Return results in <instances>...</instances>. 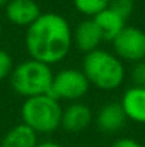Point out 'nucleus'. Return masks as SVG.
<instances>
[{"mask_svg":"<svg viewBox=\"0 0 145 147\" xmlns=\"http://www.w3.org/2000/svg\"><path fill=\"white\" fill-rule=\"evenodd\" d=\"M93 121V111L84 103H73L61 113V127L70 133L86 130Z\"/></svg>","mask_w":145,"mask_h":147,"instance_id":"9","label":"nucleus"},{"mask_svg":"<svg viewBox=\"0 0 145 147\" xmlns=\"http://www.w3.org/2000/svg\"><path fill=\"white\" fill-rule=\"evenodd\" d=\"M83 73L88 79L90 84L101 90L118 89L125 79V69L121 59L101 49L86 54Z\"/></svg>","mask_w":145,"mask_h":147,"instance_id":"2","label":"nucleus"},{"mask_svg":"<svg viewBox=\"0 0 145 147\" xmlns=\"http://www.w3.org/2000/svg\"><path fill=\"white\" fill-rule=\"evenodd\" d=\"M127 120H128V117H127L121 103L110 101L104 107H101L100 111L97 113L96 124L100 131H102L105 134H114L125 126Z\"/></svg>","mask_w":145,"mask_h":147,"instance_id":"8","label":"nucleus"},{"mask_svg":"<svg viewBox=\"0 0 145 147\" xmlns=\"http://www.w3.org/2000/svg\"><path fill=\"white\" fill-rule=\"evenodd\" d=\"M9 1H10V0H0V9H1V7H6Z\"/></svg>","mask_w":145,"mask_h":147,"instance_id":"20","label":"nucleus"},{"mask_svg":"<svg viewBox=\"0 0 145 147\" xmlns=\"http://www.w3.org/2000/svg\"><path fill=\"white\" fill-rule=\"evenodd\" d=\"M112 45L115 56L121 60L132 63L145 60V32L138 27L125 26L112 40Z\"/></svg>","mask_w":145,"mask_h":147,"instance_id":"6","label":"nucleus"},{"mask_svg":"<svg viewBox=\"0 0 145 147\" xmlns=\"http://www.w3.org/2000/svg\"><path fill=\"white\" fill-rule=\"evenodd\" d=\"M127 117L135 123H145V87H130L121 100Z\"/></svg>","mask_w":145,"mask_h":147,"instance_id":"11","label":"nucleus"},{"mask_svg":"<svg viewBox=\"0 0 145 147\" xmlns=\"http://www.w3.org/2000/svg\"><path fill=\"white\" fill-rule=\"evenodd\" d=\"M37 144V133L24 123L11 127L1 140V147H36Z\"/></svg>","mask_w":145,"mask_h":147,"instance_id":"13","label":"nucleus"},{"mask_svg":"<svg viewBox=\"0 0 145 147\" xmlns=\"http://www.w3.org/2000/svg\"><path fill=\"white\" fill-rule=\"evenodd\" d=\"M101 42H102V34L93 19L83 20L73 32V43L80 51L86 54L98 49Z\"/></svg>","mask_w":145,"mask_h":147,"instance_id":"10","label":"nucleus"},{"mask_svg":"<svg viewBox=\"0 0 145 147\" xmlns=\"http://www.w3.org/2000/svg\"><path fill=\"white\" fill-rule=\"evenodd\" d=\"M131 80L134 86L145 87V60L134 63V67L131 70Z\"/></svg>","mask_w":145,"mask_h":147,"instance_id":"16","label":"nucleus"},{"mask_svg":"<svg viewBox=\"0 0 145 147\" xmlns=\"http://www.w3.org/2000/svg\"><path fill=\"white\" fill-rule=\"evenodd\" d=\"M53 77L54 74L48 64L30 59L13 69L10 74V84L19 96L30 98L48 94Z\"/></svg>","mask_w":145,"mask_h":147,"instance_id":"3","label":"nucleus"},{"mask_svg":"<svg viewBox=\"0 0 145 147\" xmlns=\"http://www.w3.org/2000/svg\"><path fill=\"white\" fill-rule=\"evenodd\" d=\"M108 7L127 20L134 11V0H111Z\"/></svg>","mask_w":145,"mask_h":147,"instance_id":"15","label":"nucleus"},{"mask_svg":"<svg viewBox=\"0 0 145 147\" xmlns=\"http://www.w3.org/2000/svg\"><path fill=\"white\" fill-rule=\"evenodd\" d=\"M111 147H142L138 142H135L134 139H130V137H122V139H118L115 140Z\"/></svg>","mask_w":145,"mask_h":147,"instance_id":"18","label":"nucleus"},{"mask_svg":"<svg viewBox=\"0 0 145 147\" xmlns=\"http://www.w3.org/2000/svg\"><path fill=\"white\" fill-rule=\"evenodd\" d=\"M63 109L60 101L50 94L26 98L21 106L23 123L39 133H53L61 127Z\"/></svg>","mask_w":145,"mask_h":147,"instance_id":"4","label":"nucleus"},{"mask_svg":"<svg viewBox=\"0 0 145 147\" xmlns=\"http://www.w3.org/2000/svg\"><path fill=\"white\" fill-rule=\"evenodd\" d=\"M36 147H63V146H60L55 142H43V143H39Z\"/></svg>","mask_w":145,"mask_h":147,"instance_id":"19","label":"nucleus"},{"mask_svg":"<svg viewBox=\"0 0 145 147\" xmlns=\"http://www.w3.org/2000/svg\"><path fill=\"white\" fill-rule=\"evenodd\" d=\"M0 37H1V22H0Z\"/></svg>","mask_w":145,"mask_h":147,"instance_id":"21","label":"nucleus"},{"mask_svg":"<svg viewBox=\"0 0 145 147\" xmlns=\"http://www.w3.org/2000/svg\"><path fill=\"white\" fill-rule=\"evenodd\" d=\"M13 60H11V56L4 51V50L0 49V82L4 80L6 77H9L13 71Z\"/></svg>","mask_w":145,"mask_h":147,"instance_id":"17","label":"nucleus"},{"mask_svg":"<svg viewBox=\"0 0 145 147\" xmlns=\"http://www.w3.org/2000/svg\"><path fill=\"white\" fill-rule=\"evenodd\" d=\"M96 24L98 26L101 34H102V40L105 42H112L125 27L127 20L122 19L118 13H115L112 9L107 7L105 10H102L101 13H98L97 16L91 17Z\"/></svg>","mask_w":145,"mask_h":147,"instance_id":"12","label":"nucleus"},{"mask_svg":"<svg viewBox=\"0 0 145 147\" xmlns=\"http://www.w3.org/2000/svg\"><path fill=\"white\" fill-rule=\"evenodd\" d=\"M73 1L77 11H80L81 14L90 19L101 13L102 10H105L111 3V0H73Z\"/></svg>","mask_w":145,"mask_h":147,"instance_id":"14","label":"nucleus"},{"mask_svg":"<svg viewBox=\"0 0 145 147\" xmlns=\"http://www.w3.org/2000/svg\"><path fill=\"white\" fill-rule=\"evenodd\" d=\"M73 45V32L68 22L57 13H41L27 27L26 47L31 59L48 66L67 57Z\"/></svg>","mask_w":145,"mask_h":147,"instance_id":"1","label":"nucleus"},{"mask_svg":"<svg viewBox=\"0 0 145 147\" xmlns=\"http://www.w3.org/2000/svg\"><path fill=\"white\" fill-rule=\"evenodd\" d=\"M4 9L9 22L20 27L31 26L41 16V10L34 0H10Z\"/></svg>","mask_w":145,"mask_h":147,"instance_id":"7","label":"nucleus"},{"mask_svg":"<svg viewBox=\"0 0 145 147\" xmlns=\"http://www.w3.org/2000/svg\"><path fill=\"white\" fill-rule=\"evenodd\" d=\"M90 89V82L83 71L78 69H64L54 74L50 96L60 100H80L87 94Z\"/></svg>","mask_w":145,"mask_h":147,"instance_id":"5","label":"nucleus"}]
</instances>
